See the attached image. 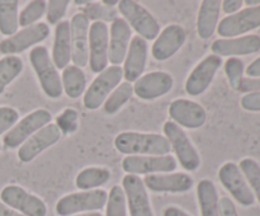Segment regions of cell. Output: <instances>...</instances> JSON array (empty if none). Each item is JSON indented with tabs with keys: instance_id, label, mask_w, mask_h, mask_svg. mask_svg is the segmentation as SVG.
I'll return each instance as SVG.
<instances>
[{
	"instance_id": "obj_1",
	"label": "cell",
	"mask_w": 260,
	"mask_h": 216,
	"mask_svg": "<svg viewBox=\"0 0 260 216\" xmlns=\"http://www.w3.org/2000/svg\"><path fill=\"white\" fill-rule=\"evenodd\" d=\"M114 146L124 155H168L172 150L169 141L160 134L124 131L114 139Z\"/></svg>"
},
{
	"instance_id": "obj_2",
	"label": "cell",
	"mask_w": 260,
	"mask_h": 216,
	"mask_svg": "<svg viewBox=\"0 0 260 216\" xmlns=\"http://www.w3.org/2000/svg\"><path fill=\"white\" fill-rule=\"evenodd\" d=\"M29 61L37 75L43 93L51 99H58L62 96V84L58 70L53 65L45 46H36L29 52Z\"/></svg>"
},
{
	"instance_id": "obj_3",
	"label": "cell",
	"mask_w": 260,
	"mask_h": 216,
	"mask_svg": "<svg viewBox=\"0 0 260 216\" xmlns=\"http://www.w3.org/2000/svg\"><path fill=\"white\" fill-rule=\"evenodd\" d=\"M108 193L104 190L81 191L63 196L56 203L58 216H73L79 213L96 212L106 206Z\"/></svg>"
},
{
	"instance_id": "obj_4",
	"label": "cell",
	"mask_w": 260,
	"mask_h": 216,
	"mask_svg": "<svg viewBox=\"0 0 260 216\" xmlns=\"http://www.w3.org/2000/svg\"><path fill=\"white\" fill-rule=\"evenodd\" d=\"M118 10L122 17L129 25V28L137 33V36L145 41H151L159 36L160 25L154 15L134 0H121L118 3Z\"/></svg>"
},
{
	"instance_id": "obj_5",
	"label": "cell",
	"mask_w": 260,
	"mask_h": 216,
	"mask_svg": "<svg viewBox=\"0 0 260 216\" xmlns=\"http://www.w3.org/2000/svg\"><path fill=\"white\" fill-rule=\"evenodd\" d=\"M122 79H123V70L121 66L112 65L98 74L84 94V107L89 111L98 109L102 104H104L109 94L121 84Z\"/></svg>"
},
{
	"instance_id": "obj_6",
	"label": "cell",
	"mask_w": 260,
	"mask_h": 216,
	"mask_svg": "<svg viewBox=\"0 0 260 216\" xmlns=\"http://www.w3.org/2000/svg\"><path fill=\"white\" fill-rule=\"evenodd\" d=\"M162 130L180 165L188 172H196L201 167V157L184 130L173 121L165 122Z\"/></svg>"
},
{
	"instance_id": "obj_7",
	"label": "cell",
	"mask_w": 260,
	"mask_h": 216,
	"mask_svg": "<svg viewBox=\"0 0 260 216\" xmlns=\"http://www.w3.org/2000/svg\"><path fill=\"white\" fill-rule=\"evenodd\" d=\"M51 119H52V114L45 108H38L28 113L20 121H18L10 131L4 135L3 144L5 149L14 150L20 147L32 135L40 131L46 125L51 124Z\"/></svg>"
},
{
	"instance_id": "obj_8",
	"label": "cell",
	"mask_w": 260,
	"mask_h": 216,
	"mask_svg": "<svg viewBox=\"0 0 260 216\" xmlns=\"http://www.w3.org/2000/svg\"><path fill=\"white\" fill-rule=\"evenodd\" d=\"M0 200L4 205L24 216H46L47 206L38 196L29 193L17 184L5 186L0 192Z\"/></svg>"
},
{
	"instance_id": "obj_9",
	"label": "cell",
	"mask_w": 260,
	"mask_h": 216,
	"mask_svg": "<svg viewBox=\"0 0 260 216\" xmlns=\"http://www.w3.org/2000/svg\"><path fill=\"white\" fill-rule=\"evenodd\" d=\"M122 169L127 174H160L172 173L177 169L178 163L172 155H128L122 160Z\"/></svg>"
},
{
	"instance_id": "obj_10",
	"label": "cell",
	"mask_w": 260,
	"mask_h": 216,
	"mask_svg": "<svg viewBox=\"0 0 260 216\" xmlns=\"http://www.w3.org/2000/svg\"><path fill=\"white\" fill-rule=\"evenodd\" d=\"M218 179L226 191L230 193L244 207H250L255 203V196L249 187L245 177L241 173L239 165L228 162L218 169Z\"/></svg>"
},
{
	"instance_id": "obj_11",
	"label": "cell",
	"mask_w": 260,
	"mask_h": 216,
	"mask_svg": "<svg viewBox=\"0 0 260 216\" xmlns=\"http://www.w3.org/2000/svg\"><path fill=\"white\" fill-rule=\"evenodd\" d=\"M260 28V5L245 8L236 14L228 15L218 22V36L223 38H236Z\"/></svg>"
},
{
	"instance_id": "obj_12",
	"label": "cell",
	"mask_w": 260,
	"mask_h": 216,
	"mask_svg": "<svg viewBox=\"0 0 260 216\" xmlns=\"http://www.w3.org/2000/svg\"><path fill=\"white\" fill-rule=\"evenodd\" d=\"M48 36L50 27L46 23H37L3 40L0 42V52L7 56H15L33 46H38V43L45 41Z\"/></svg>"
},
{
	"instance_id": "obj_13",
	"label": "cell",
	"mask_w": 260,
	"mask_h": 216,
	"mask_svg": "<svg viewBox=\"0 0 260 216\" xmlns=\"http://www.w3.org/2000/svg\"><path fill=\"white\" fill-rule=\"evenodd\" d=\"M109 28L103 22H93L89 27V68L101 74L108 68Z\"/></svg>"
},
{
	"instance_id": "obj_14",
	"label": "cell",
	"mask_w": 260,
	"mask_h": 216,
	"mask_svg": "<svg viewBox=\"0 0 260 216\" xmlns=\"http://www.w3.org/2000/svg\"><path fill=\"white\" fill-rule=\"evenodd\" d=\"M222 65V58L216 55H208L196 65L185 80V91L190 97H198L205 93L212 84L218 69Z\"/></svg>"
},
{
	"instance_id": "obj_15",
	"label": "cell",
	"mask_w": 260,
	"mask_h": 216,
	"mask_svg": "<svg viewBox=\"0 0 260 216\" xmlns=\"http://www.w3.org/2000/svg\"><path fill=\"white\" fill-rule=\"evenodd\" d=\"M168 113L172 121L184 129L196 130L202 127L207 119L206 109L190 99L179 98L170 103Z\"/></svg>"
},
{
	"instance_id": "obj_16",
	"label": "cell",
	"mask_w": 260,
	"mask_h": 216,
	"mask_svg": "<svg viewBox=\"0 0 260 216\" xmlns=\"http://www.w3.org/2000/svg\"><path fill=\"white\" fill-rule=\"evenodd\" d=\"M122 188L126 195V202L131 216H154L149 193L144 180L139 175L126 174L122 179Z\"/></svg>"
},
{
	"instance_id": "obj_17",
	"label": "cell",
	"mask_w": 260,
	"mask_h": 216,
	"mask_svg": "<svg viewBox=\"0 0 260 216\" xmlns=\"http://www.w3.org/2000/svg\"><path fill=\"white\" fill-rule=\"evenodd\" d=\"M62 132L56 124H48L29 137L22 146L18 149V159L22 163H29L36 157L58 142Z\"/></svg>"
},
{
	"instance_id": "obj_18",
	"label": "cell",
	"mask_w": 260,
	"mask_h": 216,
	"mask_svg": "<svg viewBox=\"0 0 260 216\" xmlns=\"http://www.w3.org/2000/svg\"><path fill=\"white\" fill-rule=\"evenodd\" d=\"M174 85V79L165 71H151L135 81L134 93L142 101H155L167 96Z\"/></svg>"
},
{
	"instance_id": "obj_19",
	"label": "cell",
	"mask_w": 260,
	"mask_h": 216,
	"mask_svg": "<svg viewBox=\"0 0 260 216\" xmlns=\"http://www.w3.org/2000/svg\"><path fill=\"white\" fill-rule=\"evenodd\" d=\"M89 19L81 13L73 15L70 22L71 60L78 68L89 64Z\"/></svg>"
},
{
	"instance_id": "obj_20",
	"label": "cell",
	"mask_w": 260,
	"mask_h": 216,
	"mask_svg": "<svg viewBox=\"0 0 260 216\" xmlns=\"http://www.w3.org/2000/svg\"><path fill=\"white\" fill-rule=\"evenodd\" d=\"M187 40L184 28L169 24L159 33L151 47V55L157 61H167L175 55Z\"/></svg>"
},
{
	"instance_id": "obj_21",
	"label": "cell",
	"mask_w": 260,
	"mask_h": 216,
	"mask_svg": "<svg viewBox=\"0 0 260 216\" xmlns=\"http://www.w3.org/2000/svg\"><path fill=\"white\" fill-rule=\"evenodd\" d=\"M146 190L155 193H185L192 190L194 180L187 173H160L145 177Z\"/></svg>"
},
{
	"instance_id": "obj_22",
	"label": "cell",
	"mask_w": 260,
	"mask_h": 216,
	"mask_svg": "<svg viewBox=\"0 0 260 216\" xmlns=\"http://www.w3.org/2000/svg\"><path fill=\"white\" fill-rule=\"evenodd\" d=\"M211 51L220 57L253 55L260 51V37L256 35H246L236 38H220L213 41Z\"/></svg>"
},
{
	"instance_id": "obj_23",
	"label": "cell",
	"mask_w": 260,
	"mask_h": 216,
	"mask_svg": "<svg viewBox=\"0 0 260 216\" xmlns=\"http://www.w3.org/2000/svg\"><path fill=\"white\" fill-rule=\"evenodd\" d=\"M132 40V30L123 18L113 20L109 29L108 61L113 66H119L124 61Z\"/></svg>"
},
{
	"instance_id": "obj_24",
	"label": "cell",
	"mask_w": 260,
	"mask_h": 216,
	"mask_svg": "<svg viewBox=\"0 0 260 216\" xmlns=\"http://www.w3.org/2000/svg\"><path fill=\"white\" fill-rule=\"evenodd\" d=\"M147 47H149L147 41H145L144 38L139 36L132 37L126 58L123 61L124 65L122 68L123 79H126L127 83H134L144 74L147 63V52H149Z\"/></svg>"
},
{
	"instance_id": "obj_25",
	"label": "cell",
	"mask_w": 260,
	"mask_h": 216,
	"mask_svg": "<svg viewBox=\"0 0 260 216\" xmlns=\"http://www.w3.org/2000/svg\"><path fill=\"white\" fill-rule=\"evenodd\" d=\"M52 63L57 70L69 66L71 60V36L69 20H61L55 28V40L52 47Z\"/></svg>"
},
{
	"instance_id": "obj_26",
	"label": "cell",
	"mask_w": 260,
	"mask_h": 216,
	"mask_svg": "<svg viewBox=\"0 0 260 216\" xmlns=\"http://www.w3.org/2000/svg\"><path fill=\"white\" fill-rule=\"evenodd\" d=\"M221 12L220 0H203L197 17V33L202 40H208L216 32Z\"/></svg>"
},
{
	"instance_id": "obj_27",
	"label": "cell",
	"mask_w": 260,
	"mask_h": 216,
	"mask_svg": "<svg viewBox=\"0 0 260 216\" xmlns=\"http://www.w3.org/2000/svg\"><path fill=\"white\" fill-rule=\"evenodd\" d=\"M197 200L201 216H220L218 193L212 180L202 179L197 184Z\"/></svg>"
},
{
	"instance_id": "obj_28",
	"label": "cell",
	"mask_w": 260,
	"mask_h": 216,
	"mask_svg": "<svg viewBox=\"0 0 260 216\" xmlns=\"http://www.w3.org/2000/svg\"><path fill=\"white\" fill-rule=\"evenodd\" d=\"M61 84L62 90L65 91L69 98L76 99L85 91L86 88V75L83 69L75 65L66 66L61 75Z\"/></svg>"
},
{
	"instance_id": "obj_29",
	"label": "cell",
	"mask_w": 260,
	"mask_h": 216,
	"mask_svg": "<svg viewBox=\"0 0 260 216\" xmlns=\"http://www.w3.org/2000/svg\"><path fill=\"white\" fill-rule=\"evenodd\" d=\"M111 179V172L104 167H89L81 170L75 178V184L81 191H91L102 187Z\"/></svg>"
},
{
	"instance_id": "obj_30",
	"label": "cell",
	"mask_w": 260,
	"mask_h": 216,
	"mask_svg": "<svg viewBox=\"0 0 260 216\" xmlns=\"http://www.w3.org/2000/svg\"><path fill=\"white\" fill-rule=\"evenodd\" d=\"M18 2L17 0H0V33L12 37L18 32Z\"/></svg>"
},
{
	"instance_id": "obj_31",
	"label": "cell",
	"mask_w": 260,
	"mask_h": 216,
	"mask_svg": "<svg viewBox=\"0 0 260 216\" xmlns=\"http://www.w3.org/2000/svg\"><path fill=\"white\" fill-rule=\"evenodd\" d=\"M24 64L18 56H5L0 60V96L5 88L14 81L23 71Z\"/></svg>"
},
{
	"instance_id": "obj_32",
	"label": "cell",
	"mask_w": 260,
	"mask_h": 216,
	"mask_svg": "<svg viewBox=\"0 0 260 216\" xmlns=\"http://www.w3.org/2000/svg\"><path fill=\"white\" fill-rule=\"evenodd\" d=\"M132 94H134V86L131 85V83H127V81L121 83L104 102V112L109 116L116 114L132 98Z\"/></svg>"
},
{
	"instance_id": "obj_33",
	"label": "cell",
	"mask_w": 260,
	"mask_h": 216,
	"mask_svg": "<svg viewBox=\"0 0 260 216\" xmlns=\"http://www.w3.org/2000/svg\"><path fill=\"white\" fill-rule=\"evenodd\" d=\"M46 10H47V2H45V0L29 2L23 8L22 12L18 14L19 25L23 28H27L33 24H37L38 20L46 14Z\"/></svg>"
},
{
	"instance_id": "obj_34",
	"label": "cell",
	"mask_w": 260,
	"mask_h": 216,
	"mask_svg": "<svg viewBox=\"0 0 260 216\" xmlns=\"http://www.w3.org/2000/svg\"><path fill=\"white\" fill-rule=\"evenodd\" d=\"M249 187L253 191L255 200L260 203V165L251 158H244L239 164Z\"/></svg>"
},
{
	"instance_id": "obj_35",
	"label": "cell",
	"mask_w": 260,
	"mask_h": 216,
	"mask_svg": "<svg viewBox=\"0 0 260 216\" xmlns=\"http://www.w3.org/2000/svg\"><path fill=\"white\" fill-rule=\"evenodd\" d=\"M106 216H127L126 195L121 186H113L106 203Z\"/></svg>"
},
{
	"instance_id": "obj_36",
	"label": "cell",
	"mask_w": 260,
	"mask_h": 216,
	"mask_svg": "<svg viewBox=\"0 0 260 216\" xmlns=\"http://www.w3.org/2000/svg\"><path fill=\"white\" fill-rule=\"evenodd\" d=\"M81 14L85 15L89 20H94V22H113L117 18V13L114 12L113 8H107L99 3H89L88 5L83 7L80 9Z\"/></svg>"
},
{
	"instance_id": "obj_37",
	"label": "cell",
	"mask_w": 260,
	"mask_h": 216,
	"mask_svg": "<svg viewBox=\"0 0 260 216\" xmlns=\"http://www.w3.org/2000/svg\"><path fill=\"white\" fill-rule=\"evenodd\" d=\"M244 73H245V65H244L243 60L238 57H229L226 60L225 74L228 76L231 89L239 91L240 84L244 79Z\"/></svg>"
},
{
	"instance_id": "obj_38",
	"label": "cell",
	"mask_w": 260,
	"mask_h": 216,
	"mask_svg": "<svg viewBox=\"0 0 260 216\" xmlns=\"http://www.w3.org/2000/svg\"><path fill=\"white\" fill-rule=\"evenodd\" d=\"M69 5H70L69 0H50L47 3V10H46L47 22L50 24L57 25L65 17Z\"/></svg>"
},
{
	"instance_id": "obj_39",
	"label": "cell",
	"mask_w": 260,
	"mask_h": 216,
	"mask_svg": "<svg viewBox=\"0 0 260 216\" xmlns=\"http://www.w3.org/2000/svg\"><path fill=\"white\" fill-rule=\"evenodd\" d=\"M56 125L63 134L74 132L78 129V112L73 108H66L60 116H57Z\"/></svg>"
},
{
	"instance_id": "obj_40",
	"label": "cell",
	"mask_w": 260,
	"mask_h": 216,
	"mask_svg": "<svg viewBox=\"0 0 260 216\" xmlns=\"http://www.w3.org/2000/svg\"><path fill=\"white\" fill-rule=\"evenodd\" d=\"M18 119H19V113L17 109L8 106L0 107V136L10 131L15 126Z\"/></svg>"
},
{
	"instance_id": "obj_41",
	"label": "cell",
	"mask_w": 260,
	"mask_h": 216,
	"mask_svg": "<svg viewBox=\"0 0 260 216\" xmlns=\"http://www.w3.org/2000/svg\"><path fill=\"white\" fill-rule=\"evenodd\" d=\"M241 108L248 112H260V91L244 94L240 99Z\"/></svg>"
},
{
	"instance_id": "obj_42",
	"label": "cell",
	"mask_w": 260,
	"mask_h": 216,
	"mask_svg": "<svg viewBox=\"0 0 260 216\" xmlns=\"http://www.w3.org/2000/svg\"><path fill=\"white\" fill-rule=\"evenodd\" d=\"M218 208H220V216H239L235 203L233 202L231 198L226 197V196L220 198Z\"/></svg>"
},
{
	"instance_id": "obj_43",
	"label": "cell",
	"mask_w": 260,
	"mask_h": 216,
	"mask_svg": "<svg viewBox=\"0 0 260 216\" xmlns=\"http://www.w3.org/2000/svg\"><path fill=\"white\" fill-rule=\"evenodd\" d=\"M239 91L244 94L260 91V78H244L240 84V88H239Z\"/></svg>"
},
{
	"instance_id": "obj_44",
	"label": "cell",
	"mask_w": 260,
	"mask_h": 216,
	"mask_svg": "<svg viewBox=\"0 0 260 216\" xmlns=\"http://www.w3.org/2000/svg\"><path fill=\"white\" fill-rule=\"evenodd\" d=\"M243 5V0H223V2H221V7H222L223 13L228 15H233L240 12Z\"/></svg>"
},
{
	"instance_id": "obj_45",
	"label": "cell",
	"mask_w": 260,
	"mask_h": 216,
	"mask_svg": "<svg viewBox=\"0 0 260 216\" xmlns=\"http://www.w3.org/2000/svg\"><path fill=\"white\" fill-rule=\"evenodd\" d=\"M245 74L248 75V78H260V56L246 66Z\"/></svg>"
},
{
	"instance_id": "obj_46",
	"label": "cell",
	"mask_w": 260,
	"mask_h": 216,
	"mask_svg": "<svg viewBox=\"0 0 260 216\" xmlns=\"http://www.w3.org/2000/svg\"><path fill=\"white\" fill-rule=\"evenodd\" d=\"M164 216H190L177 206H168L164 210Z\"/></svg>"
},
{
	"instance_id": "obj_47",
	"label": "cell",
	"mask_w": 260,
	"mask_h": 216,
	"mask_svg": "<svg viewBox=\"0 0 260 216\" xmlns=\"http://www.w3.org/2000/svg\"><path fill=\"white\" fill-rule=\"evenodd\" d=\"M0 216H24V215H22V213L18 212V211L13 210V208H10L9 206L4 205V203L0 201Z\"/></svg>"
},
{
	"instance_id": "obj_48",
	"label": "cell",
	"mask_w": 260,
	"mask_h": 216,
	"mask_svg": "<svg viewBox=\"0 0 260 216\" xmlns=\"http://www.w3.org/2000/svg\"><path fill=\"white\" fill-rule=\"evenodd\" d=\"M102 4L104 5V7L107 8H113L116 7V5H118V0H102Z\"/></svg>"
},
{
	"instance_id": "obj_49",
	"label": "cell",
	"mask_w": 260,
	"mask_h": 216,
	"mask_svg": "<svg viewBox=\"0 0 260 216\" xmlns=\"http://www.w3.org/2000/svg\"><path fill=\"white\" fill-rule=\"evenodd\" d=\"M244 4H245L248 8H255L260 5V0H245Z\"/></svg>"
},
{
	"instance_id": "obj_50",
	"label": "cell",
	"mask_w": 260,
	"mask_h": 216,
	"mask_svg": "<svg viewBox=\"0 0 260 216\" xmlns=\"http://www.w3.org/2000/svg\"><path fill=\"white\" fill-rule=\"evenodd\" d=\"M73 216H103L101 212H86V213H79V215H73Z\"/></svg>"
},
{
	"instance_id": "obj_51",
	"label": "cell",
	"mask_w": 260,
	"mask_h": 216,
	"mask_svg": "<svg viewBox=\"0 0 260 216\" xmlns=\"http://www.w3.org/2000/svg\"><path fill=\"white\" fill-rule=\"evenodd\" d=\"M74 3H75V5H88L91 2H88V0H75Z\"/></svg>"
},
{
	"instance_id": "obj_52",
	"label": "cell",
	"mask_w": 260,
	"mask_h": 216,
	"mask_svg": "<svg viewBox=\"0 0 260 216\" xmlns=\"http://www.w3.org/2000/svg\"><path fill=\"white\" fill-rule=\"evenodd\" d=\"M0 151H2V144H0Z\"/></svg>"
}]
</instances>
